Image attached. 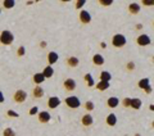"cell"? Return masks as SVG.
Here are the masks:
<instances>
[{
	"label": "cell",
	"instance_id": "cell-36",
	"mask_svg": "<svg viewBox=\"0 0 154 136\" xmlns=\"http://www.w3.org/2000/svg\"><path fill=\"white\" fill-rule=\"evenodd\" d=\"M152 91H153V90H152L150 86H148L146 89H145V93H146V94H152Z\"/></svg>",
	"mask_w": 154,
	"mask_h": 136
},
{
	"label": "cell",
	"instance_id": "cell-17",
	"mask_svg": "<svg viewBox=\"0 0 154 136\" xmlns=\"http://www.w3.org/2000/svg\"><path fill=\"white\" fill-rule=\"evenodd\" d=\"M141 105H143L141 99H139V98H131V108H134V109H140Z\"/></svg>",
	"mask_w": 154,
	"mask_h": 136
},
{
	"label": "cell",
	"instance_id": "cell-14",
	"mask_svg": "<svg viewBox=\"0 0 154 136\" xmlns=\"http://www.w3.org/2000/svg\"><path fill=\"white\" fill-rule=\"evenodd\" d=\"M67 64H68L69 67H72V68H75V67H77L80 64V59L77 57H69L68 59H67Z\"/></svg>",
	"mask_w": 154,
	"mask_h": 136
},
{
	"label": "cell",
	"instance_id": "cell-23",
	"mask_svg": "<svg viewBox=\"0 0 154 136\" xmlns=\"http://www.w3.org/2000/svg\"><path fill=\"white\" fill-rule=\"evenodd\" d=\"M3 5L5 9H12L14 5H16V2H14V0H4Z\"/></svg>",
	"mask_w": 154,
	"mask_h": 136
},
{
	"label": "cell",
	"instance_id": "cell-39",
	"mask_svg": "<svg viewBox=\"0 0 154 136\" xmlns=\"http://www.w3.org/2000/svg\"><path fill=\"white\" fill-rule=\"evenodd\" d=\"M149 109H150V110H153V112H154V104H153V105H150V107H149Z\"/></svg>",
	"mask_w": 154,
	"mask_h": 136
},
{
	"label": "cell",
	"instance_id": "cell-43",
	"mask_svg": "<svg viewBox=\"0 0 154 136\" xmlns=\"http://www.w3.org/2000/svg\"><path fill=\"white\" fill-rule=\"evenodd\" d=\"M153 26H154V22H153Z\"/></svg>",
	"mask_w": 154,
	"mask_h": 136
},
{
	"label": "cell",
	"instance_id": "cell-19",
	"mask_svg": "<svg viewBox=\"0 0 154 136\" xmlns=\"http://www.w3.org/2000/svg\"><path fill=\"white\" fill-rule=\"evenodd\" d=\"M42 75H44L45 79H50V77L54 75V70H53L51 66H46L44 68V71H42Z\"/></svg>",
	"mask_w": 154,
	"mask_h": 136
},
{
	"label": "cell",
	"instance_id": "cell-20",
	"mask_svg": "<svg viewBox=\"0 0 154 136\" xmlns=\"http://www.w3.org/2000/svg\"><path fill=\"white\" fill-rule=\"evenodd\" d=\"M44 81H45V77H44V75H42V72L41 73H35L33 75V82H35L36 85L42 84Z\"/></svg>",
	"mask_w": 154,
	"mask_h": 136
},
{
	"label": "cell",
	"instance_id": "cell-25",
	"mask_svg": "<svg viewBox=\"0 0 154 136\" xmlns=\"http://www.w3.org/2000/svg\"><path fill=\"white\" fill-rule=\"evenodd\" d=\"M84 79H85L86 84H88L89 86H94V85H95V84H94V80H93V76H91L90 73H86Z\"/></svg>",
	"mask_w": 154,
	"mask_h": 136
},
{
	"label": "cell",
	"instance_id": "cell-42",
	"mask_svg": "<svg viewBox=\"0 0 154 136\" xmlns=\"http://www.w3.org/2000/svg\"><path fill=\"white\" fill-rule=\"evenodd\" d=\"M0 13H2V9H0Z\"/></svg>",
	"mask_w": 154,
	"mask_h": 136
},
{
	"label": "cell",
	"instance_id": "cell-9",
	"mask_svg": "<svg viewBox=\"0 0 154 136\" xmlns=\"http://www.w3.org/2000/svg\"><path fill=\"white\" fill-rule=\"evenodd\" d=\"M63 86L67 91H73L76 89V81L73 79H67L64 82H63Z\"/></svg>",
	"mask_w": 154,
	"mask_h": 136
},
{
	"label": "cell",
	"instance_id": "cell-32",
	"mask_svg": "<svg viewBox=\"0 0 154 136\" xmlns=\"http://www.w3.org/2000/svg\"><path fill=\"white\" fill-rule=\"evenodd\" d=\"M37 112H38V108H37V107H32V108L30 109V114H31V116H35Z\"/></svg>",
	"mask_w": 154,
	"mask_h": 136
},
{
	"label": "cell",
	"instance_id": "cell-41",
	"mask_svg": "<svg viewBox=\"0 0 154 136\" xmlns=\"http://www.w3.org/2000/svg\"><path fill=\"white\" fill-rule=\"evenodd\" d=\"M153 62H154V57H153Z\"/></svg>",
	"mask_w": 154,
	"mask_h": 136
},
{
	"label": "cell",
	"instance_id": "cell-5",
	"mask_svg": "<svg viewBox=\"0 0 154 136\" xmlns=\"http://www.w3.org/2000/svg\"><path fill=\"white\" fill-rule=\"evenodd\" d=\"M136 42H137L140 46H146V45H149V44L152 42V40H150V37H149L148 35L143 33V35H140V36L136 39Z\"/></svg>",
	"mask_w": 154,
	"mask_h": 136
},
{
	"label": "cell",
	"instance_id": "cell-18",
	"mask_svg": "<svg viewBox=\"0 0 154 136\" xmlns=\"http://www.w3.org/2000/svg\"><path fill=\"white\" fill-rule=\"evenodd\" d=\"M128 12L131 14H137L139 12H140V5H139L137 3H131L128 5Z\"/></svg>",
	"mask_w": 154,
	"mask_h": 136
},
{
	"label": "cell",
	"instance_id": "cell-27",
	"mask_svg": "<svg viewBox=\"0 0 154 136\" xmlns=\"http://www.w3.org/2000/svg\"><path fill=\"white\" fill-rule=\"evenodd\" d=\"M94 108H95V105H94V103H93V101H86V103H85V109L86 110H94Z\"/></svg>",
	"mask_w": 154,
	"mask_h": 136
},
{
	"label": "cell",
	"instance_id": "cell-34",
	"mask_svg": "<svg viewBox=\"0 0 154 136\" xmlns=\"http://www.w3.org/2000/svg\"><path fill=\"white\" fill-rule=\"evenodd\" d=\"M144 5H154V0H144Z\"/></svg>",
	"mask_w": 154,
	"mask_h": 136
},
{
	"label": "cell",
	"instance_id": "cell-1",
	"mask_svg": "<svg viewBox=\"0 0 154 136\" xmlns=\"http://www.w3.org/2000/svg\"><path fill=\"white\" fill-rule=\"evenodd\" d=\"M13 41H14V35L11 31H8V30L2 31V33H0V42L3 45H11Z\"/></svg>",
	"mask_w": 154,
	"mask_h": 136
},
{
	"label": "cell",
	"instance_id": "cell-28",
	"mask_svg": "<svg viewBox=\"0 0 154 136\" xmlns=\"http://www.w3.org/2000/svg\"><path fill=\"white\" fill-rule=\"evenodd\" d=\"M85 4H86V0H79V2H76V9L82 8Z\"/></svg>",
	"mask_w": 154,
	"mask_h": 136
},
{
	"label": "cell",
	"instance_id": "cell-33",
	"mask_svg": "<svg viewBox=\"0 0 154 136\" xmlns=\"http://www.w3.org/2000/svg\"><path fill=\"white\" fill-rule=\"evenodd\" d=\"M8 116L9 117H18V113L14 110H8Z\"/></svg>",
	"mask_w": 154,
	"mask_h": 136
},
{
	"label": "cell",
	"instance_id": "cell-6",
	"mask_svg": "<svg viewBox=\"0 0 154 136\" xmlns=\"http://www.w3.org/2000/svg\"><path fill=\"white\" fill-rule=\"evenodd\" d=\"M37 118H38V121H40L41 123H48V122H49V121L51 119V116H50L49 112L42 110V112H40V113H38Z\"/></svg>",
	"mask_w": 154,
	"mask_h": 136
},
{
	"label": "cell",
	"instance_id": "cell-2",
	"mask_svg": "<svg viewBox=\"0 0 154 136\" xmlns=\"http://www.w3.org/2000/svg\"><path fill=\"white\" fill-rule=\"evenodd\" d=\"M112 45L116 48H122L126 45V37L122 33H116L112 37Z\"/></svg>",
	"mask_w": 154,
	"mask_h": 136
},
{
	"label": "cell",
	"instance_id": "cell-12",
	"mask_svg": "<svg viewBox=\"0 0 154 136\" xmlns=\"http://www.w3.org/2000/svg\"><path fill=\"white\" fill-rule=\"evenodd\" d=\"M105 122H107L108 126H116V123H117V116L114 113L108 114L107 118H105Z\"/></svg>",
	"mask_w": 154,
	"mask_h": 136
},
{
	"label": "cell",
	"instance_id": "cell-40",
	"mask_svg": "<svg viewBox=\"0 0 154 136\" xmlns=\"http://www.w3.org/2000/svg\"><path fill=\"white\" fill-rule=\"evenodd\" d=\"M153 128H154V122H153Z\"/></svg>",
	"mask_w": 154,
	"mask_h": 136
},
{
	"label": "cell",
	"instance_id": "cell-3",
	"mask_svg": "<svg viewBox=\"0 0 154 136\" xmlns=\"http://www.w3.org/2000/svg\"><path fill=\"white\" fill-rule=\"evenodd\" d=\"M66 104H67V107H69V108L76 109V108H79V107L81 105V101H80V99L77 98V96L72 95V96L66 98Z\"/></svg>",
	"mask_w": 154,
	"mask_h": 136
},
{
	"label": "cell",
	"instance_id": "cell-26",
	"mask_svg": "<svg viewBox=\"0 0 154 136\" xmlns=\"http://www.w3.org/2000/svg\"><path fill=\"white\" fill-rule=\"evenodd\" d=\"M3 136H16V132H14V130H12L11 127H7L3 131Z\"/></svg>",
	"mask_w": 154,
	"mask_h": 136
},
{
	"label": "cell",
	"instance_id": "cell-13",
	"mask_svg": "<svg viewBox=\"0 0 154 136\" xmlns=\"http://www.w3.org/2000/svg\"><path fill=\"white\" fill-rule=\"evenodd\" d=\"M118 104H119V99L116 98V96H110L107 101V105L109 108H116V107H118Z\"/></svg>",
	"mask_w": 154,
	"mask_h": 136
},
{
	"label": "cell",
	"instance_id": "cell-37",
	"mask_svg": "<svg viewBox=\"0 0 154 136\" xmlns=\"http://www.w3.org/2000/svg\"><path fill=\"white\" fill-rule=\"evenodd\" d=\"M3 101H4V94L0 91V103H3Z\"/></svg>",
	"mask_w": 154,
	"mask_h": 136
},
{
	"label": "cell",
	"instance_id": "cell-10",
	"mask_svg": "<svg viewBox=\"0 0 154 136\" xmlns=\"http://www.w3.org/2000/svg\"><path fill=\"white\" fill-rule=\"evenodd\" d=\"M81 122H82V125L85 126V127H89V126L93 125L94 118H93V116H91V114H85V116H82Z\"/></svg>",
	"mask_w": 154,
	"mask_h": 136
},
{
	"label": "cell",
	"instance_id": "cell-7",
	"mask_svg": "<svg viewBox=\"0 0 154 136\" xmlns=\"http://www.w3.org/2000/svg\"><path fill=\"white\" fill-rule=\"evenodd\" d=\"M59 105H60V99L58 98V96H50V98L48 99V107H49L50 109H54Z\"/></svg>",
	"mask_w": 154,
	"mask_h": 136
},
{
	"label": "cell",
	"instance_id": "cell-16",
	"mask_svg": "<svg viewBox=\"0 0 154 136\" xmlns=\"http://www.w3.org/2000/svg\"><path fill=\"white\" fill-rule=\"evenodd\" d=\"M93 62L95 66H103L104 64V57L102 54H95L93 57Z\"/></svg>",
	"mask_w": 154,
	"mask_h": 136
},
{
	"label": "cell",
	"instance_id": "cell-21",
	"mask_svg": "<svg viewBox=\"0 0 154 136\" xmlns=\"http://www.w3.org/2000/svg\"><path fill=\"white\" fill-rule=\"evenodd\" d=\"M96 89L99 91H104L109 89V82H105V81H99L98 84H96Z\"/></svg>",
	"mask_w": 154,
	"mask_h": 136
},
{
	"label": "cell",
	"instance_id": "cell-8",
	"mask_svg": "<svg viewBox=\"0 0 154 136\" xmlns=\"http://www.w3.org/2000/svg\"><path fill=\"white\" fill-rule=\"evenodd\" d=\"M80 21L84 23V25H88L91 22V14L88 11H81L80 13Z\"/></svg>",
	"mask_w": 154,
	"mask_h": 136
},
{
	"label": "cell",
	"instance_id": "cell-22",
	"mask_svg": "<svg viewBox=\"0 0 154 136\" xmlns=\"http://www.w3.org/2000/svg\"><path fill=\"white\" fill-rule=\"evenodd\" d=\"M110 79H112V75L109 73L108 71H103L100 73V81H105V82H109Z\"/></svg>",
	"mask_w": 154,
	"mask_h": 136
},
{
	"label": "cell",
	"instance_id": "cell-15",
	"mask_svg": "<svg viewBox=\"0 0 154 136\" xmlns=\"http://www.w3.org/2000/svg\"><path fill=\"white\" fill-rule=\"evenodd\" d=\"M58 54L55 51H50L49 54H48V62H49V64L51 66V64H54V63H57L58 62Z\"/></svg>",
	"mask_w": 154,
	"mask_h": 136
},
{
	"label": "cell",
	"instance_id": "cell-35",
	"mask_svg": "<svg viewBox=\"0 0 154 136\" xmlns=\"http://www.w3.org/2000/svg\"><path fill=\"white\" fill-rule=\"evenodd\" d=\"M134 67H135V64H134V63H132V62H130V63H127V68H128V70H130V71H132V70H134Z\"/></svg>",
	"mask_w": 154,
	"mask_h": 136
},
{
	"label": "cell",
	"instance_id": "cell-38",
	"mask_svg": "<svg viewBox=\"0 0 154 136\" xmlns=\"http://www.w3.org/2000/svg\"><path fill=\"white\" fill-rule=\"evenodd\" d=\"M136 28H137V30H141V28H143V25H136Z\"/></svg>",
	"mask_w": 154,
	"mask_h": 136
},
{
	"label": "cell",
	"instance_id": "cell-30",
	"mask_svg": "<svg viewBox=\"0 0 154 136\" xmlns=\"http://www.w3.org/2000/svg\"><path fill=\"white\" fill-rule=\"evenodd\" d=\"M100 4H102V5H110V4H112L113 3V0H100V2H99Z\"/></svg>",
	"mask_w": 154,
	"mask_h": 136
},
{
	"label": "cell",
	"instance_id": "cell-31",
	"mask_svg": "<svg viewBox=\"0 0 154 136\" xmlns=\"http://www.w3.org/2000/svg\"><path fill=\"white\" fill-rule=\"evenodd\" d=\"M25 53H26V50H25V46H19V48H18V55H19V57L25 55Z\"/></svg>",
	"mask_w": 154,
	"mask_h": 136
},
{
	"label": "cell",
	"instance_id": "cell-24",
	"mask_svg": "<svg viewBox=\"0 0 154 136\" xmlns=\"http://www.w3.org/2000/svg\"><path fill=\"white\" fill-rule=\"evenodd\" d=\"M148 86H150V85H149V79H143V80L139 81V87H140V89L145 90Z\"/></svg>",
	"mask_w": 154,
	"mask_h": 136
},
{
	"label": "cell",
	"instance_id": "cell-4",
	"mask_svg": "<svg viewBox=\"0 0 154 136\" xmlns=\"http://www.w3.org/2000/svg\"><path fill=\"white\" fill-rule=\"evenodd\" d=\"M27 99V93L25 90H17L16 93L13 94V100L16 103H23Z\"/></svg>",
	"mask_w": 154,
	"mask_h": 136
},
{
	"label": "cell",
	"instance_id": "cell-29",
	"mask_svg": "<svg viewBox=\"0 0 154 136\" xmlns=\"http://www.w3.org/2000/svg\"><path fill=\"white\" fill-rule=\"evenodd\" d=\"M123 105L126 107V108L127 107H131V98H125L123 99Z\"/></svg>",
	"mask_w": 154,
	"mask_h": 136
},
{
	"label": "cell",
	"instance_id": "cell-11",
	"mask_svg": "<svg viewBox=\"0 0 154 136\" xmlns=\"http://www.w3.org/2000/svg\"><path fill=\"white\" fill-rule=\"evenodd\" d=\"M32 95H33V98H36V99H40L44 96V89L40 86H36L35 89L32 90Z\"/></svg>",
	"mask_w": 154,
	"mask_h": 136
}]
</instances>
